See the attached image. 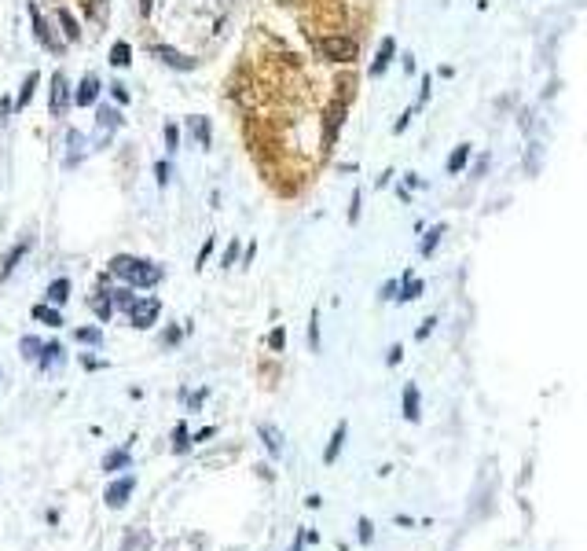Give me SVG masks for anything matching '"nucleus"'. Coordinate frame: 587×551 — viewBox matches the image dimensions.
Listing matches in <instances>:
<instances>
[{
    "label": "nucleus",
    "mask_w": 587,
    "mask_h": 551,
    "mask_svg": "<svg viewBox=\"0 0 587 551\" xmlns=\"http://www.w3.org/2000/svg\"><path fill=\"white\" fill-rule=\"evenodd\" d=\"M319 52H323L330 63H352L360 56V45L352 37H323L319 41Z\"/></svg>",
    "instance_id": "f257e3e1"
},
{
    "label": "nucleus",
    "mask_w": 587,
    "mask_h": 551,
    "mask_svg": "<svg viewBox=\"0 0 587 551\" xmlns=\"http://www.w3.org/2000/svg\"><path fill=\"white\" fill-rule=\"evenodd\" d=\"M158 313H162V302L158 298H136L129 305V320H133V327H140V331H147V327L158 320Z\"/></svg>",
    "instance_id": "f03ea898"
},
{
    "label": "nucleus",
    "mask_w": 587,
    "mask_h": 551,
    "mask_svg": "<svg viewBox=\"0 0 587 551\" xmlns=\"http://www.w3.org/2000/svg\"><path fill=\"white\" fill-rule=\"evenodd\" d=\"M70 107V85H67V74H51V114L62 118Z\"/></svg>",
    "instance_id": "7ed1b4c3"
},
{
    "label": "nucleus",
    "mask_w": 587,
    "mask_h": 551,
    "mask_svg": "<svg viewBox=\"0 0 587 551\" xmlns=\"http://www.w3.org/2000/svg\"><path fill=\"white\" fill-rule=\"evenodd\" d=\"M133 493H136V478H133V474H125V478H117L114 485H106V504H111L114 511H117V507L129 504Z\"/></svg>",
    "instance_id": "20e7f679"
},
{
    "label": "nucleus",
    "mask_w": 587,
    "mask_h": 551,
    "mask_svg": "<svg viewBox=\"0 0 587 551\" xmlns=\"http://www.w3.org/2000/svg\"><path fill=\"white\" fill-rule=\"evenodd\" d=\"M125 280H129V287H154V283H162V269L151 265V261H140Z\"/></svg>",
    "instance_id": "39448f33"
},
{
    "label": "nucleus",
    "mask_w": 587,
    "mask_h": 551,
    "mask_svg": "<svg viewBox=\"0 0 587 551\" xmlns=\"http://www.w3.org/2000/svg\"><path fill=\"white\" fill-rule=\"evenodd\" d=\"M95 100H100V78H95V74H84L78 92H73V103H78V107H92Z\"/></svg>",
    "instance_id": "423d86ee"
},
{
    "label": "nucleus",
    "mask_w": 587,
    "mask_h": 551,
    "mask_svg": "<svg viewBox=\"0 0 587 551\" xmlns=\"http://www.w3.org/2000/svg\"><path fill=\"white\" fill-rule=\"evenodd\" d=\"M151 52L165 63V67H173V70H195V59L184 56V52H176V48H169V45H158V48H151Z\"/></svg>",
    "instance_id": "0eeeda50"
},
{
    "label": "nucleus",
    "mask_w": 587,
    "mask_h": 551,
    "mask_svg": "<svg viewBox=\"0 0 587 551\" xmlns=\"http://www.w3.org/2000/svg\"><path fill=\"white\" fill-rule=\"evenodd\" d=\"M30 15H34V30H37V41H41V45H45L48 52H56V56H59V52H62V41H56V37H51V30L45 26V19H41L37 4H30Z\"/></svg>",
    "instance_id": "6e6552de"
},
{
    "label": "nucleus",
    "mask_w": 587,
    "mask_h": 551,
    "mask_svg": "<svg viewBox=\"0 0 587 551\" xmlns=\"http://www.w3.org/2000/svg\"><path fill=\"white\" fill-rule=\"evenodd\" d=\"M393 56H397V41H393V37H386V41L378 45V56H375V63H371V78L386 74V70H389V63H393Z\"/></svg>",
    "instance_id": "1a4fd4ad"
},
{
    "label": "nucleus",
    "mask_w": 587,
    "mask_h": 551,
    "mask_svg": "<svg viewBox=\"0 0 587 551\" xmlns=\"http://www.w3.org/2000/svg\"><path fill=\"white\" fill-rule=\"evenodd\" d=\"M117 125H122V114H117L114 107H106V103H103V107L100 111H95V133H114L117 129Z\"/></svg>",
    "instance_id": "9d476101"
},
{
    "label": "nucleus",
    "mask_w": 587,
    "mask_h": 551,
    "mask_svg": "<svg viewBox=\"0 0 587 551\" xmlns=\"http://www.w3.org/2000/svg\"><path fill=\"white\" fill-rule=\"evenodd\" d=\"M345 122V103H330V111H327V136H323V144L330 147L334 144V136H338V125Z\"/></svg>",
    "instance_id": "9b49d317"
},
{
    "label": "nucleus",
    "mask_w": 587,
    "mask_h": 551,
    "mask_svg": "<svg viewBox=\"0 0 587 551\" xmlns=\"http://www.w3.org/2000/svg\"><path fill=\"white\" fill-rule=\"evenodd\" d=\"M37 81H41V74L30 70L26 81H23V89H19V96H15V111H26L30 107V100H34V92H37Z\"/></svg>",
    "instance_id": "f8f14e48"
},
{
    "label": "nucleus",
    "mask_w": 587,
    "mask_h": 551,
    "mask_svg": "<svg viewBox=\"0 0 587 551\" xmlns=\"http://www.w3.org/2000/svg\"><path fill=\"white\" fill-rule=\"evenodd\" d=\"M261 438H264V449H268V456H283V434L272 427V423H261Z\"/></svg>",
    "instance_id": "ddd939ff"
},
{
    "label": "nucleus",
    "mask_w": 587,
    "mask_h": 551,
    "mask_svg": "<svg viewBox=\"0 0 587 551\" xmlns=\"http://www.w3.org/2000/svg\"><path fill=\"white\" fill-rule=\"evenodd\" d=\"M45 298H48L51 305H62V302L70 298V280H51L48 291H45Z\"/></svg>",
    "instance_id": "4468645a"
},
{
    "label": "nucleus",
    "mask_w": 587,
    "mask_h": 551,
    "mask_svg": "<svg viewBox=\"0 0 587 551\" xmlns=\"http://www.w3.org/2000/svg\"><path fill=\"white\" fill-rule=\"evenodd\" d=\"M34 320H41V324H48V327H62V316H59V309L56 305H34Z\"/></svg>",
    "instance_id": "2eb2a0df"
},
{
    "label": "nucleus",
    "mask_w": 587,
    "mask_h": 551,
    "mask_svg": "<svg viewBox=\"0 0 587 551\" xmlns=\"http://www.w3.org/2000/svg\"><path fill=\"white\" fill-rule=\"evenodd\" d=\"M56 19H59V26H62V37H67V41H78V37H81V30H78V19H73V15L67 12V8H59V12H56Z\"/></svg>",
    "instance_id": "dca6fc26"
},
{
    "label": "nucleus",
    "mask_w": 587,
    "mask_h": 551,
    "mask_svg": "<svg viewBox=\"0 0 587 551\" xmlns=\"http://www.w3.org/2000/svg\"><path fill=\"white\" fill-rule=\"evenodd\" d=\"M466 162H470V144H459L455 151H452V158H448V173H463L466 169Z\"/></svg>",
    "instance_id": "f3484780"
},
{
    "label": "nucleus",
    "mask_w": 587,
    "mask_h": 551,
    "mask_svg": "<svg viewBox=\"0 0 587 551\" xmlns=\"http://www.w3.org/2000/svg\"><path fill=\"white\" fill-rule=\"evenodd\" d=\"M136 265H140V258H129V254H117V258H111V272H114V276H122V280H125V276H129V272L136 269Z\"/></svg>",
    "instance_id": "a211bd4d"
},
{
    "label": "nucleus",
    "mask_w": 587,
    "mask_h": 551,
    "mask_svg": "<svg viewBox=\"0 0 587 551\" xmlns=\"http://www.w3.org/2000/svg\"><path fill=\"white\" fill-rule=\"evenodd\" d=\"M59 360H62V346H59V342L41 346V368H45V372H48V368H56Z\"/></svg>",
    "instance_id": "6ab92c4d"
},
{
    "label": "nucleus",
    "mask_w": 587,
    "mask_h": 551,
    "mask_svg": "<svg viewBox=\"0 0 587 551\" xmlns=\"http://www.w3.org/2000/svg\"><path fill=\"white\" fill-rule=\"evenodd\" d=\"M26 247L30 243H19V247L8 254V261H4V269H0V280H12V272H15V265L23 261V254H26Z\"/></svg>",
    "instance_id": "aec40b11"
},
{
    "label": "nucleus",
    "mask_w": 587,
    "mask_h": 551,
    "mask_svg": "<svg viewBox=\"0 0 587 551\" xmlns=\"http://www.w3.org/2000/svg\"><path fill=\"white\" fill-rule=\"evenodd\" d=\"M129 449H117V452H111V456H106V460H103V471H125V467H129Z\"/></svg>",
    "instance_id": "412c9836"
},
{
    "label": "nucleus",
    "mask_w": 587,
    "mask_h": 551,
    "mask_svg": "<svg viewBox=\"0 0 587 551\" xmlns=\"http://www.w3.org/2000/svg\"><path fill=\"white\" fill-rule=\"evenodd\" d=\"M111 63H114V67H129V63H133V48H129V41H117V45L111 48Z\"/></svg>",
    "instance_id": "4be33fe9"
},
{
    "label": "nucleus",
    "mask_w": 587,
    "mask_h": 551,
    "mask_svg": "<svg viewBox=\"0 0 587 551\" xmlns=\"http://www.w3.org/2000/svg\"><path fill=\"white\" fill-rule=\"evenodd\" d=\"M404 416H408V419H419V390H415V386L404 390Z\"/></svg>",
    "instance_id": "5701e85b"
},
{
    "label": "nucleus",
    "mask_w": 587,
    "mask_h": 551,
    "mask_svg": "<svg viewBox=\"0 0 587 551\" xmlns=\"http://www.w3.org/2000/svg\"><path fill=\"white\" fill-rule=\"evenodd\" d=\"M341 441H345V423H341V427L334 430V438H330V445H327V452H323V460H327V463H334V460H338Z\"/></svg>",
    "instance_id": "b1692460"
},
{
    "label": "nucleus",
    "mask_w": 587,
    "mask_h": 551,
    "mask_svg": "<svg viewBox=\"0 0 587 551\" xmlns=\"http://www.w3.org/2000/svg\"><path fill=\"white\" fill-rule=\"evenodd\" d=\"M73 338L84 342V346H100L103 342V331H100V327H78V335H73Z\"/></svg>",
    "instance_id": "393cba45"
},
{
    "label": "nucleus",
    "mask_w": 587,
    "mask_h": 551,
    "mask_svg": "<svg viewBox=\"0 0 587 551\" xmlns=\"http://www.w3.org/2000/svg\"><path fill=\"white\" fill-rule=\"evenodd\" d=\"M441 236H444V225H437V228H430V236L422 239V258H430V254L437 250V243H441Z\"/></svg>",
    "instance_id": "a878e982"
},
{
    "label": "nucleus",
    "mask_w": 587,
    "mask_h": 551,
    "mask_svg": "<svg viewBox=\"0 0 587 551\" xmlns=\"http://www.w3.org/2000/svg\"><path fill=\"white\" fill-rule=\"evenodd\" d=\"M92 309H95V316H100V320L106 324L114 316V302L111 298H92Z\"/></svg>",
    "instance_id": "bb28decb"
},
{
    "label": "nucleus",
    "mask_w": 587,
    "mask_h": 551,
    "mask_svg": "<svg viewBox=\"0 0 587 551\" xmlns=\"http://www.w3.org/2000/svg\"><path fill=\"white\" fill-rule=\"evenodd\" d=\"M191 133H198V144L209 147V122L206 118H191Z\"/></svg>",
    "instance_id": "cd10ccee"
},
{
    "label": "nucleus",
    "mask_w": 587,
    "mask_h": 551,
    "mask_svg": "<svg viewBox=\"0 0 587 551\" xmlns=\"http://www.w3.org/2000/svg\"><path fill=\"white\" fill-rule=\"evenodd\" d=\"M111 294H114L111 302H114V305H122V309H129V305L136 302V294H133V287H122V291H111Z\"/></svg>",
    "instance_id": "c85d7f7f"
},
{
    "label": "nucleus",
    "mask_w": 587,
    "mask_h": 551,
    "mask_svg": "<svg viewBox=\"0 0 587 551\" xmlns=\"http://www.w3.org/2000/svg\"><path fill=\"white\" fill-rule=\"evenodd\" d=\"M419 294H422V283H419V280H411V276H408V287H404V294H400V298H404V302H411V298H419Z\"/></svg>",
    "instance_id": "c756f323"
},
{
    "label": "nucleus",
    "mask_w": 587,
    "mask_h": 551,
    "mask_svg": "<svg viewBox=\"0 0 587 551\" xmlns=\"http://www.w3.org/2000/svg\"><path fill=\"white\" fill-rule=\"evenodd\" d=\"M176 140H180V129H176V125H165V151L169 155L176 151Z\"/></svg>",
    "instance_id": "7c9ffc66"
},
{
    "label": "nucleus",
    "mask_w": 587,
    "mask_h": 551,
    "mask_svg": "<svg viewBox=\"0 0 587 551\" xmlns=\"http://www.w3.org/2000/svg\"><path fill=\"white\" fill-rule=\"evenodd\" d=\"M154 177H158V184L165 188L169 177H173V166H169V162H158V166H154Z\"/></svg>",
    "instance_id": "2f4dec72"
},
{
    "label": "nucleus",
    "mask_w": 587,
    "mask_h": 551,
    "mask_svg": "<svg viewBox=\"0 0 587 551\" xmlns=\"http://www.w3.org/2000/svg\"><path fill=\"white\" fill-rule=\"evenodd\" d=\"M319 316H316V309H312V320H308V342H312V349H319Z\"/></svg>",
    "instance_id": "473e14b6"
},
{
    "label": "nucleus",
    "mask_w": 587,
    "mask_h": 551,
    "mask_svg": "<svg viewBox=\"0 0 587 551\" xmlns=\"http://www.w3.org/2000/svg\"><path fill=\"white\" fill-rule=\"evenodd\" d=\"M111 96H114L117 103H129V89H125L122 81H114V85H111Z\"/></svg>",
    "instance_id": "72a5a7b5"
},
{
    "label": "nucleus",
    "mask_w": 587,
    "mask_h": 551,
    "mask_svg": "<svg viewBox=\"0 0 587 551\" xmlns=\"http://www.w3.org/2000/svg\"><path fill=\"white\" fill-rule=\"evenodd\" d=\"M191 449V438H187V427H176V452H187Z\"/></svg>",
    "instance_id": "f704fd0d"
},
{
    "label": "nucleus",
    "mask_w": 587,
    "mask_h": 551,
    "mask_svg": "<svg viewBox=\"0 0 587 551\" xmlns=\"http://www.w3.org/2000/svg\"><path fill=\"white\" fill-rule=\"evenodd\" d=\"M268 346H272V349H283V346H286V331H283V327H275V331L268 335Z\"/></svg>",
    "instance_id": "c9c22d12"
},
{
    "label": "nucleus",
    "mask_w": 587,
    "mask_h": 551,
    "mask_svg": "<svg viewBox=\"0 0 587 551\" xmlns=\"http://www.w3.org/2000/svg\"><path fill=\"white\" fill-rule=\"evenodd\" d=\"M23 349H26V357H37V353H41V342L26 335V338H23Z\"/></svg>",
    "instance_id": "e433bc0d"
},
{
    "label": "nucleus",
    "mask_w": 587,
    "mask_h": 551,
    "mask_svg": "<svg viewBox=\"0 0 587 551\" xmlns=\"http://www.w3.org/2000/svg\"><path fill=\"white\" fill-rule=\"evenodd\" d=\"M12 111H15V100H8V96H4V100H0V125L8 122V114H12Z\"/></svg>",
    "instance_id": "4c0bfd02"
},
{
    "label": "nucleus",
    "mask_w": 587,
    "mask_h": 551,
    "mask_svg": "<svg viewBox=\"0 0 587 551\" xmlns=\"http://www.w3.org/2000/svg\"><path fill=\"white\" fill-rule=\"evenodd\" d=\"M209 254H213V236H209L206 243H202V250H198V261H195V269H198V265H202V261L209 258Z\"/></svg>",
    "instance_id": "58836bf2"
},
{
    "label": "nucleus",
    "mask_w": 587,
    "mask_h": 551,
    "mask_svg": "<svg viewBox=\"0 0 587 551\" xmlns=\"http://www.w3.org/2000/svg\"><path fill=\"white\" fill-rule=\"evenodd\" d=\"M349 221H360V192H352V206H349Z\"/></svg>",
    "instance_id": "ea45409f"
},
{
    "label": "nucleus",
    "mask_w": 587,
    "mask_h": 551,
    "mask_svg": "<svg viewBox=\"0 0 587 551\" xmlns=\"http://www.w3.org/2000/svg\"><path fill=\"white\" fill-rule=\"evenodd\" d=\"M408 122H411V111H404L397 118V125H393V133H404V129H408Z\"/></svg>",
    "instance_id": "a19ab883"
},
{
    "label": "nucleus",
    "mask_w": 587,
    "mask_h": 551,
    "mask_svg": "<svg viewBox=\"0 0 587 551\" xmlns=\"http://www.w3.org/2000/svg\"><path fill=\"white\" fill-rule=\"evenodd\" d=\"M235 258H239V243H231V247L224 250V261H220V265H231Z\"/></svg>",
    "instance_id": "79ce46f5"
},
{
    "label": "nucleus",
    "mask_w": 587,
    "mask_h": 551,
    "mask_svg": "<svg viewBox=\"0 0 587 551\" xmlns=\"http://www.w3.org/2000/svg\"><path fill=\"white\" fill-rule=\"evenodd\" d=\"M213 434H217L213 427H202V430H198V434H195V438H191V441H206V438H213Z\"/></svg>",
    "instance_id": "37998d69"
},
{
    "label": "nucleus",
    "mask_w": 587,
    "mask_h": 551,
    "mask_svg": "<svg viewBox=\"0 0 587 551\" xmlns=\"http://www.w3.org/2000/svg\"><path fill=\"white\" fill-rule=\"evenodd\" d=\"M253 258H257V243H250V247H246V265H253Z\"/></svg>",
    "instance_id": "c03bdc74"
},
{
    "label": "nucleus",
    "mask_w": 587,
    "mask_h": 551,
    "mask_svg": "<svg viewBox=\"0 0 587 551\" xmlns=\"http://www.w3.org/2000/svg\"><path fill=\"white\" fill-rule=\"evenodd\" d=\"M151 8H154V0H140V15H151Z\"/></svg>",
    "instance_id": "a18cd8bd"
}]
</instances>
